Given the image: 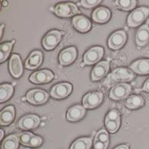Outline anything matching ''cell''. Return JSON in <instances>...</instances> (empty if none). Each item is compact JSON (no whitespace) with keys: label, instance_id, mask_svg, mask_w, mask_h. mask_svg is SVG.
<instances>
[{"label":"cell","instance_id":"cell-1","mask_svg":"<svg viewBox=\"0 0 149 149\" xmlns=\"http://www.w3.org/2000/svg\"><path fill=\"white\" fill-rule=\"evenodd\" d=\"M149 15V8L140 7L133 10L128 17L127 24L131 28H135L140 25L148 18Z\"/></svg>","mask_w":149,"mask_h":149},{"label":"cell","instance_id":"cell-2","mask_svg":"<svg viewBox=\"0 0 149 149\" xmlns=\"http://www.w3.org/2000/svg\"><path fill=\"white\" fill-rule=\"evenodd\" d=\"M53 11L56 15L63 17V18H69V17L79 13L77 6L70 2L60 3V4L57 5Z\"/></svg>","mask_w":149,"mask_h":149},{"label":"cell","instance_id":"cell-3","mask_svg":"<svg viewBox=\"0 0 149 149\" xmlns=\"http://www.w3.org/2000/svg\"><path fill=\"white\" fill-rule=\"evenodd\" d=\"M105 125L107 130L111 132H116L120 126V115L116 110H110L105 118Z\"/></svg>","mask_w":149,"mask_h":149},{"label":"cell","instance_id":"cell-4","mask_svg":"<svg viewBox=\"0 0 149 149\" xmlns=\"http://www.w3.org/2000/svg\"><path fill=\"white\" fill-rule=\"evenodd\" d=\"M63 33L56 30H53L47 33L43 40V46L47 50L54 49L59 43Z\"/></svg>","mask_w":149,"mask_h":149},{"label":"cell","instance_id":"cell-5","mask_svg":"<svg viewBox=\"0 0 149 149\" xmlns=\"http://www.w3.org/2000/svg\"><path fill=\"white\" fill-rule=\"evenodd\" d=\"M131 92V86L126 83L116 84L111 89L110 92V97L113 100H119L126 98Z\"/></svg>","mask_w":149,"mask_h":149},{"label":"cell","instance_id":"cell-6","mask_svg":"<svg viewBox=\"0 0 149 149\" xmlns=\"http://www.w3.org/2000/svg\"><path fill=\"white\" fill-rule=\"evenodd\" d=\"M104 56V48L94 47L85 53L84 56V63L86 65H93L97 63Z\"/></svg>","mask_w":149,"mask_h":149},{"label":"cell","instance_id":"cell-7","mask_svg":"<svg viewBox=\"0 0 149 149\" xmlns=\"http://www.w3.org/2000/svg\"><path fill=\"white\" fill-rule=\"evenodd\" d=\"M48 98H49V94L44 91L40 90V89L30 91L26 96V99L28 101L36 105L44 104L47 102Z\"/></svg>","mask_w":149,"mask_h":149},{"label":"cell","instance_id":"cell-8","mask_svg":"<svg viewBox=\"0 0 149 149\" xmlns=\"http://www.w3.org/2000/svg\"><path fill=\"white\" fill-rule=\"evenodd\" d=\"M110 78L115 81H130L135 78V74L130 69L118 68L112 72Z\"/></svg>","mask_w":149,"mask_h":149},{"label":"cell","instance_id":"cell-9","mask_svg":"<svg viewBox=\"0 0 149 149\" xmlns=\"http://www.w3.org/2000/svg\"><path fill=\"white\" fill-rule=\"evenodd\" d=\"M126 41V33L123 31L114 32L108 40V46L110 49H119Z\"/></svg>","mask_w":149,"mask_h":149},{"label":"cell","instance_id":"cell-10","mask_svg":"<svg viewBox=\"0 0 149 149\" xmlns=\"http://www.w3.org/2000/svg\"><path fill=\"white\" fill-rule=\"evenodd\" d=\"M72 86L69 83H59L53 87L50 91V94L53 98L62 99L68 96L72 91Z\"/></svg>","mask_w":149,"mask_h":149},{"label":"cell","instance_id":"cell-11","mask_svg":"<svg viewBox=\"0 0 149 149\" xmlns=\"http://www.w3.org/2000/svg\"><path fill=\"white\" fill-rule=\"evenodd\" d=\"M103 94L100 92H91L87 94L83 98V105L85 108L93 109L98 107L103 100Z\"/></svg>","mask_w":149,"mask_h":149},{"label":"cell","instance_id":"cell-12","mask_svg":"<svg viewBox=\"0 0 149 149\" xmlns=\"http://www.w3.org/2000/svg\"><path fill=\"white\" fill-rule=\"evenodd\" d=\"M54 78L53 73L47 69L37 71L33 72L30 77V81L35 84H44L52 81Z\"/></svg>","mask_w":149,"mask_h":149},{"label":"cell","instance_id":"cell-13","mask_svg":"<svg viewBox=\"0 0 149 149\" xmlns=\"http://www.w3.org/2000/svg\"><path fill=\"white\" fill-rule=\"evenodd\" d=\"M40 123V119L39 116L31 114L22 117L18 123V126L24 130H33L38 126Z\"/></svg>","mask_w":149,"mask_h":149},{"label":"cell","instance_id":"cell-14","mask_svg":"<svg viewBox=\"0 0 149 149\" xmlns=\"http://www.w3.org/2000/svg\"><path fill=\"white\" fill-rule=\"evenodd\" d=\"M77 51L74 47H69L61 52L59 55V63L62 65H69L76 59Z\"/></svg>","mask_w":149,"mask_h":149},{"label":"cell","instance_id":"cell-15","mask_svg":"<svg viewBox=\"0 0 149 149\" xmlns=\"http://www.w3.org/2000/svg\"><path fill=\"white\" fill-rule=\"evenodd\" d=\"M9 70L12 76L15 78H19L23 72L21 58L17 54H13L9 60Z\"/></svg>","mask_w":149,"mask_h":149},{"label":"cell","instance_id":"cell-16","mask_svg":"<svg viewBox=\"0 0 149 149\" xmlns=\"http://www.w3.org/2000/svg\"><path fill=\"white\" fill-rule=\"evenodd\" d=\"M109 63L107 61H102L94 67L91 72V79L92 81H99L106 76L109 71Z\"/></svg>","mask_w":149,"mask_h":149},{"label":"cell","instance_id":"cell-17","mask_svg":"<svg viewBox=\"0 0 149 149\" xmlns=\"http://www.w3.org/2000/svg\"><path fill=\"white\" fill-rule=\"evenodd\" d=\"M72 24L74 28L82 33L88 32L91 29V24L88 18L82 15H77L72 19Z\"/></svg>","mask_w":149,"mask_h":149},{"label":"cell","instance_id":"cell-18","mask_svg":"<svg viewBox=\"0 0 149 149\" xmlns=\"http://www.w3.org/2000/svg\"><path fill=\"white\" fill-rule=\"evenodd\" d=\"M43 55L40 51H33L31 53L25 62V67L28 69H35L41 65Z\"/></svg>","mask_w":149,"mask_h":149},{"label":"cell","instance_id":"cell-19","mask_svg":"<svg viewBox=\"0 0 149 149\" xmlns=\"http://www.w3.org/2000/svg\"><path fill=\"white\" fill-rule=\"evenodd\" d=\"M135 41L139 47H144L149 41V27L144 24L139 28L135 34Z\"/></svg>","mask_w":149,"mask_h":149},{"label":"cell","instance_id":"cell-20","mask_svg":"<svg viewBox=\"0 0 149 149\" xmlns=\"http://www.w3.org/2000/svg\"><path fill=\"white\" fill-rule=\"evenodd\" d=\"M85 114V107L81 105L73 106L68 110L66 113V118L69 121L74 122L80 120Z\"/></svg>","mask_w":149,"mask_h":149},{"label":"cell","instance_id":"cell-21","mask_svg":"<svg viewBox=\"0 0 149 149\" xmlns=\"http://www.w3.org/2000/svg\"><path fill=\"white\" fill-rule=\"evenodd\" d=\"M92 18L94 22L97 23H105L110 18V10L104 7H100L94 11L92 14Z\"/></svg>","mask_w":149,"mask_h":149},{"label":"cell","instance_id":"cell-22","mask_svg":"<svg viewBox=\"0 0 149 149\" xmlns=\"http://www.w3.org/2000/svg\"><path fill=\"white\" fill-rule=\"evenodd\" d=\"M15 118V108L13 106L6 107L0 113V124L2 126L9 125Z\"/></svg>","mask_w":149,"mask_h":149},{"label":"cell","instance_id":"cell-23","mask_svg":"<svg viewBox=\"0 0 149 149\" xmlns=\"http://www.w3.org/2000/svg\"><path fill=\"white\" fill-rule=\"evenodd\" d=\"M130 69L139 74H149V59H139L130 65Z\"/></svg>","mask_w":149,"mask_h":149},{"label":"cell","instance_id":"cell-24","mask_svg":"<svg viewBox=\"0 0 149 149\" xmlns=\"http://www.w3.org/2000/svg\"><path fill=\"white\" fill-rule=\"evenodd\" d=\"M145 104V100L143 97L140 95H132L126 98L125 100V106L129 109H138L142 107Z\"/></svg>","mask_w":149,"mask_h":149},{"label":"cell","instance_id":"cell-25","mask_svg":"<svg viewBox=\"0 0 149 149\" xmlns=\"http://www.w3.org/2000/svg\"><path fill=\"white\" fill-rule=\"evenodd\" d=\"M92 145V140L91 138H81L74 141L70 149H90Z\"/></svg>","mask_w":149,"mask_h":149},{"label":"cell","instance_id":"cell-26","mask_svg":"<svg viewBox=\"0 0 149 149\" xmlns=\"http://www.w3.org/2000/svg\"><path fill=\"white\" fill-rule=\"evenodd\" d=\"M18 147V138L15 135H11L6 138L2 145V149H17Z\"/></svg>","mask_w":149,"mask_h":149},{"label":"cell","instance_id":"cell-27","mask_svg":"<svg viewBox=\"0 0 149 149\" xmlns=\"http://www.w3.org/2000/svg\"><path fill=\"white\" fill-rule=\"evenodd\" d=\"M1 90V102H4L8 100L13 94V87L9 84H2L0 87Z\"/></svg>","mask_w":149,"mask_h":149},{"label":"cell","instance_id":"cell-28","mask_svg":"<svg viewBox=\"0 0 149 149\" xmlns=\"http://www.w3.org/2000/svg\"><path fill=\"white\" fill-rule=\"evenodd\" d=\"M14 43L15 40H12V42H9V43H5L1 44L0 46V58H1L0 62L1 63L4 62L8 58Z\"/></svg>","mask_w":149,"mask_h":149},{"label":"cell","instance_id":"cell-29","mask_svg":"<svg viewBox=\"0 0 149 149\" xmlns=\"http://www.w3.org/2000/svg\"><path fill=\"white\" fill-rule=\"evenodd\" d=\"M116 2L120 8L125 11L133 9L136 5V1L135 0H118Z\"/></svg>","mask_w":149,"mask_h":149},{"label":"cell","instance_id":"cell-30","mask_svg":"<svg viewBox=\"0 0 149 149\" xmlns=\"http://www.w3.org/2000/svg\"><path fill=\"white\" fill-rule=\"evenodd\" d=\"M33 134L29 132H24L23 133H21L19 135V141H21V143L24 145L28 146L30 143V141L31 139V138L33 137Z\"/></svg>","mask_w":149,"mask_h":149},{"label":"cell","instance_id":"cell-31","mask_svg":"<svg viewBox=\"0 0 149 149\" xmlns=\"http://www.w3.org/2000/svg\"><path fill=\"white\" fill-rule=\"evenodd\" d=\"M95 139L99 140L104 143L109 144V135H108L107 132L104 130H100L97 133L96 136H95Z\"/></svg>","mask_w":149,"mask_h":149},{"label":"cell","instance_id":"cell-32","mask_svg":"<svg viewBox=\"0 0 149 149\" xmlns=\"http://www.w3.org/2000/svg\"><path fill=\"white\" fill-rule=\"evenodd\" d=\"M43 142V139L40 136H37V135H33V137L31 138V139L30 141L29 147H38L41 145Z\"/></svg>","mask_w":149,"mask_h":149},{"label":"cell","instance_id":"cell-33","mask_svg":"<svg viewBox=\"0 0 149 149\" xmlns=\"http://www.w3.org/2000/svg\"><path fill=\"white\" fill-rule=\"evenodd\" d=\"M100 2V0H84V1H81V3L84 7L88 8H93L94 6H97L99 3Z\"/></svg>","mask_w":149,"mask_h":149},{"label":"cell","instance_id":"cell-34","mask_svg":"<svg viewBox=\"0 0 149 149\" xmlns=\"http://www.w3.org/2000/svg\"><path fill=\"white\" fill-rule=\"evenodd\" d=\"M94 149H107V148L108 144L104 143V142L99 141V140L94 139Z\"/></svg>","mask_w":149,"mask_h":149},{"label":"cell","instance_id":"cell-35","mask_svg":"<svg viewBox=\"0 0 149 149\" xmlns=\"http://www.w3.org/2000/svg\"><path fill=\"white\" fill-rule=\"evenodd\" d=\"M142 90L146 91V92H149V79H148V80L145 82V84H144Z\"/></svg>","mask_w":149,"mask_h":149},{"label":"cell","instance_id":"cell-36","mask_svg":"<svg viewBox=\"0 0 149 149\" xmlns=\"http://www.w3.org/2000/svg\"><path fill=\"white\" fill-rule=\"evenodd\" d=\"M115 149H129V147L126 145H120V146L116 147Z\"/></svg>","mask_w":149,"mask_h":149},{"label":"cell","instance_id":"cell-37","mask_svg":"<svg viewBox=\"0 0 149 149\" xmlns=\"http://www.w3.org/2000/svg\"><path fill=\"white\" fill-rule=\"evenodd\" d=\"M3 135H4V132H3V130H1V137H0V139H2Z\"/></svg>","mask_w":149,"mask_h":149},{"label":"cell","instance_id":"cell-38","mask_svg":"<svg viewBox=\"0 0 149 149\" xmlns=\"http://www.w3.org/2000/svg\"><path fill=\"white\" fill-rule=\"evenodd\" d=\"M2 28H3V25H2V27H1V37H2Z\"/></svg>","mask_w":149,"mask_h":149}]
</instances>
